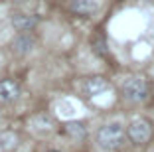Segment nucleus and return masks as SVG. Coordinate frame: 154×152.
Returning <instances> with one entry per match:
<instances>
[{
    "label": "nucleus",
    "mask_w": 154,
    "mask_h": 152,
    "mask_svg": "<svg viewBox=\"0 0 154 152\" xmlns=\"http://www.w3.org/2000/svg\"><path fill=\"white\" fill-rule=\"evenodd\" d=\"M125 142H127V129L122 123H107L97 130V144L105 152L121 150Z\"/></svg>",
    "instance_id": "f257e3e1"
},
{
    "label": "nucleus",
    "mask_w": 154,
    "mask_h": 152,
    "mask_svg": "<svg viewBox=\"0 0 154 152\" xmlns=\"http://www.w3.org/2000/svg\"><path fill=\"white\" fill-rule=\"evenodd\" d=\"M122 95L131 103H144L150 97V85L144 77H128L122 83Z\"/></svg>",
    "instance_id": "f03ea898"
},
{
    "label": "nucleus",
    "mask_w": 154,
    "mask_h": 152,
    "mask_svg": "<svg viewBox=\"0 0 154 152\" xmlns=\"http://www.w3.org/2000/svg\"><path fill=\"white\" fill-rule=\"evenodd\" d=\"M152 136V125L146 119H132L127 125V140L132 142L134 146L146 144Z\"/></svg>",
    "instance_id": "7ed1b4c3"
},
{
    "label": "nucleus",
    "mask_w": 154,
    "mask_h": 152,
    "mask_svg": "<svg viewBox=\"0 0 154 152\" xmlns=\"http://www.w3.org/2000/svg\"><path fill=\"white\" fill-rule=\"evenodd\" d=\"M109 87H111V83L105 79V77L95 75V77L85 79V83H83V93H85L87 97H99V95L107 93Z\"/></svg>",
    "instance_id": "20e7f679"
},
{
    "label": "nucleus",
    "mask_w": 154,
    "mask_h": 152,
    "mask_svg": "<svg viewBox=\"0 0 154 152\" xmlns=\"http://www.w3.org/2000/svg\"><path fill=\"white\" fill-rule=\"evenodd\" d=\"M20 97V85L14 79L0 81V103H12Z\"/></svg>",
    "instance_id": "39448f33"
},
{
    "label": "nucleus",
    "mask_w": 154,
    "mask_h": 152,
    "mask_svg": "<svg viewBox=\"0 0 154 152\" xmlns=\"http://www.w3.org/2000/svg\"><path fill=\"white\" fill-rule=\"evenodd\" d=\"M38 26V18L36 16H30V14H16L12 18V28L18 34H28V32H34Z\"/></svg>",
    "instance_id": "423d86ee"
},
{
    "label": "nucleus",
    "mask_w": 154,
    "mask_h": 152,
    "mask_svg": "<svg viewBox=\"0 0 154 152\" xmlns=\"http://www.w3.org/2000/svg\"><path fill=\"white\" fill-rule=\"evenodd\" d=\"M34 44H36V38L32 36V32H28V34H18V36L14 38V42H12V49L16 51V54L24 55V54H30V51H32Z\"/></svg>",
    "instance_id": "0eeeda50"
},
{
    "label": "nucleus",
    "mask_w": 154,
    "mask_h": 152,
    "mask_svg": "<svg viewBox=\"0 0 154 152\" xmlns=\"http://www.w3.org/2000/svg\"><path fill=\"white\" fill-rule=\"evenodd\" d=\"M97 10V0H69V12L77 16H91Z\"/></svg>",
    "instance_id": "6e6552de"
},
{
    "label": "nucleus",
    "mask_w": 154,
    "mask_h": 152,
    "mask_svg": "<svg viewBox=\"0 0 154 152\" xmlns=\"http://www.w3.org/2000/svg\"><path fill=\"white\" fill-rule=\"evenodd\" d=\"M18 144V134L14 130H0V152H8Z\"/></svg>",
    "instance_id": "1a4fd4ad"
},
{
    "label": "nucleus",
    "mask_w": 154,
    "mask_h": 152,
    "mask_svg": "<svg viewBox=\"0 0 154 152\" xmlns=\"http://www.w3.org/2000/svg\"><path fill=\"white\" fill-rule=\"evenodd\" d=\"M65 132L75 136V138H83L85 136V126H83V123H67L65 125Z\"/></svg>",
    "instance_id": "9d476101"
},
{
    "label": "nucleus",
    "mask_w": 154,
    "mask_h": 152,
    "mask_svg": "<svg viewBox=\"0 0 154 152\" xmlns=\"http://www.w3.org/2000/svg\"><path fill=\"white\" fill-rule=\"evenodd\" d=\"M45 152H61V150H45Z\"/></svg>",
    "instance_id": "9b49d317"
}]
</instances>
